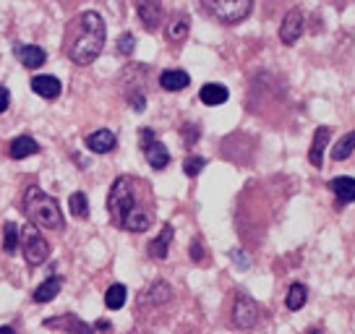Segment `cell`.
<instances>
[{
    "label": "cell",
    "instance_id": "6da1fadb",
    "mask_svg": "<svg viewBox=\"0 0 355 334\" xmlns=\"http://www.w3.org/2000/svg\"><path fill=\"white\" fill-rule=\"evenodd\" d=\"M107 212L112 222L128 233H144L155 225V212L139 201V180L131 175H121L112 183L107 193Z\"/></svg>",
    "mask_w": 355,
    "mask_h": 334
},
{
    "label": "cell",
    "instance_id": "7a4b0ae2",
    "mask_svg": "<svg viewBox=\"0 0 355 334\" xmlns=\"http://www.w3.org/2000/svg\"><path fill=\"white\" fill-rule=\"evenodd\" d=\"M105 37H107V26L100 13H78L66 32V55L76 66H92L105 47Z\"/></svg>",
    "mask_w": 355,
    "mask_h": 334
},
{
    "label": "cell",
    "instance_id": "3957f363",
    "mask_svg": "<svg viewBox=\"0 0 355 334\" xmlns=\"http://www.w3.org/2000/svg\"><path fill=\"white\" fill-rule=\"evenodd\" d=\"M24 214L34 227H44V230H63L66 227L58 199L44 193L40 186H29L24 191Z\"/></svg>",
    "mask_w": 355,
    "mask_h": 334
},
{
    "label": "cell",
    "instance_id": "277c9868",
    "mask_svg": "<svg viewBox=\"0 0 355 334\" xmlns=\"http://www.w3.org/2000/svg\"><path fill=\"white\" fill-rule=\"evenodd\" d=\"M204 11L220 24H241L248 19V13L254 11V0H201Z\"/></svg>",
    "mask_w": 355,
    "mask_h": 334
},
{
    "label": "cell",
    "instance_id": "5b68a950",
    "mask_svg": "<svg viewBox=\"0 0 355 334\" xmlns=\"http://www.w3.org/2000/svg\"><path fill=\"white\" fill-rule=\"evenodd\" d=\"M230 319H233L235 329H254L261 322V306L248 295L243 290L235 292V301H233V311H230Z\"/></svg>",
    "mask_w": 355,
    "mask_h": 334
},
{
    "label": "cell",
    "instance_id": "8992f818",
    "mask_svg": "<svg viewBox=\"0 0 355 334\" xmlns=\"http://www.w3.org/2000/svg\"><path fill=\"white\" fill-rule=\"evenodd\" d=\"M21 235H24V258H26V264H29V267L44 264L47 256H50V243L44 240V235L37 233L34 225L21 227Z\"/></svg>",
    "mask_w": 355,
    "mask_h": 334
},
{
    "label": "cell",
    "instance_id": "52a82bcc",
    "mask_svg": "<svg viewBox=\"0 0 355 334\" xmlns=\"http://www.w3.org/2000/svg\"><path fill=\"white\" fill-rule=\"evenodd\" d=\"M139 141H141V152H144L149 167L165 170V167L170 165V152H167V146L162 144V141H157V136L152 134L149 128H141V131H139Z\"/></svg>",
    "mask_w": 355,
    "mask_h": 334
},
{
    "label": "cell",
    "instance_id": "ba28073f",
    "mask_svg": "<svg viewBox=\"0 0 355 334\" xmlns=\"http://www.w3.org/2000/svg\"><path fill=\"white\" fill-rule=\"evenodd\" d=\"M303 29H306V16H303V11L300 8H290L285 13V19H282V24H279V42L288 47L295 45L300 39V34H303Z\"/></svg>",
    "mask_w": 355,
    "mask_h": 334
},
{
    "label": "cell",
    "instance_id": "9c48e42d",
    "mask_svg": "<svg viewBox=\"0 0 355 334\" xmlns=\"http://www.w3.org/2000/svg\"><path fill=\"white\" fill-rule=\"evenodd\" d=\"M136 13L144 24V29L157 32L165 21V6L162 0H136Z\"/></svg>",
    "mask_w": 355,
    "mask_h": 334
},
{
    "label": "cell",
    "instance_id": "30bf717a",
    "mask_svg": "<svg viewBox=\"0 0 355 334\" xmlns=\"http://www.w3.org/2000/svg\"><path fill=\"white\" fill-rule=\"evenodd\" d=\"M44 326L47 329H60V332H68V334H94V329L87 322H81L76 313L50 316V319H44Z\"/></svg>",
    "mask_w": 355,
    "mask_h": 334
},
{
    "label": "cell",
    "instance_id": "8fae6325",
    "mask_svg": "<svg viewBox=\"0 0 355 334\" xmlns=\"http://www.w3.org/2000/svg\"><path fill=\"white\" fill-rule=\"evenodd\" d=\"M329 139H332V128L329 125H319L313 131V141H311V149H309V162L313 167L324 165V149L329 146Z\"/></svg>",
    "mask_w": 355,
    "mask_h": 334
},
{
    "label": "cell",
    "instance_id": "7c38bea8",
    "mask_svg": "<svg viewBox=\"0 0 355 334\" xmlns=\"http://www.w3.org/2000/svg\"><path fill=\"white\" fill-rule=\"evenodd\" d=\"M327 188L334 193V199H337V209H343L345 204H353L355 201V178H350V175L332 178Z\"/></svg>",
    "mask_w": 355,
    "mask_h": 334
},
{
    "label": "cell",
    "instance_id": "4fadbf2b",
    "mask_svg": "<svg viewBox=\"0 0 355 334\" xmlns=\"http://www.w3.org/2000/svg\"><path fill=\"white\" fill-rule=\"evenodd\" d=\"M13 55L19 58V63L24 68H40L47 63V53L37 45H24V42H19V45H13Z\"/></svg>",
    "mask_w": 355,
    "mask_h": 334
},
{
    "label": "cell",
    "instance_id": "5bb4252c",
    "mask_svg": "<svg viewBox=\"0 0 355 334\" xmlns=\"http://www.w3.org/2000/svg\"><path fill=\"white\" fill-rule=\"evenodd\" d=\"M87 146L89 152H94V155H107L118 146V139H115L110 128H100V131H92L87 136Z\"/></svg>",
    "mask_w": 355,
    "mask_h": 334
},
{
    "label": "cell",
    "instance_id": "9a60e30c",
    "mask_svg": "<svg viewBox=\"0 0 355 334\" xmlns=\"http://www.w3.org/2000/svg\"><path fill=\"white\" fill-rule=\"evenodd\" d=\"M173 235H175L173 225L165 222V225H162V230H159V235H157L152 243L146 245L149 256L155 258V261H162V258H167V251H170V243H173Z\"/></svg>",
    "mask_w": 355,
    "mask_h": 334
},
{
    "label": "cell",
    "instance_id": "2e32d148",
    "mask_svg": "<svg viewBox=\"0 0 355 334\" xmlns=\"http://www.w3.org/2000/svg\"><path fill=\"white\" fill-rule=\"evenodd\" d=\"M170 301H173V288H170V282H165V279H157L155 285L139 298V303H144V306H162V303H170Z\"/></svg>",
    "mask_w": 355,
    "mask_h": 334
},
{
    "label": "cell",
    "instance_id": "e0dca14e",
    "mask_svg": "<svg viewBox=\"0 0 355 334\" xmlns=\"http://www.w3.org/2000/svg\"><path fill=\"white\" fill-rule=\"evenodd\" d=\"M227 97H230V91H227L225 84H214V81H209V84H204V87L199 89V100L204 102L207 107H220V105L227 102Z\"/></svg>",
    "mask_w": 355,
    "mask_h": 334
},
{
    "label": "cell",
    "instance_id": "ac0fdd59",
    "mask_svg": "<svg viewBox=\"0 0 355 334\" xmlns=\"http://www.w3.org/2000/svg\"><path fill=\"white\" fill-rule=\"evenodd\" d=\"M191 84V76L180 68H170V71H162L159 73V87L165 91H183Z\"/></svg>",
    "mask_w": 355,
    "mask_h": 334
},
{
    "label": "cell",
    "instance_id": "d6986e66",
    "mask_svg": "<svg viewBox=\"0 0 355 334\" xmlns=\"http://www.w3.org/2000/svg\"><path fill=\"white\" fill-rule=\"evenodd\" d=\"M32 91L37 97H44V100H55L58 94L63 91V87H60V81L55 76H34Z\"/></svg>",
    "mask_w": 355,
    "mask_h": 334
},
{
    "label": "cell",
    "instance_id": "ffe728a7",
    "mask_svg": "<svg viewBox=\"0 0 355 334\" xmlns=\"http://www.w3.org/2000/svg\"><path fill=\"white\" fill-rule=\"evenodd\" d=\"M60 288H63V279L58 277V274H50V277L44 279L42 285H37V290L32 292L34 303H50L58 292H60Z\"/></svg>",
    "mask_w": 355,
    "mask_h": 334
},
{
    "label": "cell",
    "instance_id": "44dd1931",
    "mask_svg": "<svg viewBox=\"0 0 355 334\" xmlns=\"http://www.w3.org/2000/svg\"><path fill=\"white\" fill-rule=\"evenodd\" d=\"M8 155H11L13 159H26V157L40 155V144L34 141L32 136H19V139H13L11 146H8Z\"/></svg>",
    "mask_w": 355,
    "mask_h": 334
},
{
    "label": "cell",
    "instance_id": "7402d4cb",
    "mask_svg": "<svg viewBox=\"0 0 355 334\" xmlns=\"http://www.w3.org/2000/svg\"><path fill=\"white\" fill-rule=\"evenodd\" d=\"M306 303H309V288H306L303 282H293L288 288V295H285L288 311H300Z\"/></svg>",
    "mask_w": 355,
    "mask_h": 334
},
{
    "label": "cell",
    "instance_id": "603a6c76",
    "mask_svg": "<svg viewBox=\"0 0 355 334\" xmlns=\"http://www.w3.org/2000/svg\"><path fill=\"white\" fill-rule=\"evenodd\" d=\"M189 29H191V19L186 13H178L175 19L167 24V39L170 42H183L189 37Z\"/></svg>",
    "mask_w": 355,
    "mask_h": 334
},
{
    "label": "cell",
    "instance_id": "cb8c5ba5",
    "mask_svg": "<svg viewBox=\"0 0 355 334\" xmlns=\"http://www.w3.org/2000/svg\"><path fill=\"white\" fill-rule=\"evenodd\" d=\"M19 243H21V227L16 222H6V227H3V251L16 254Z\"/></svg>",
    "mask_w": 355,
    "mask_h": 334
},
{
    "label": "cell",
    "instance_id": "d4e9b609",
    "mask_svg": "<svg viewBox=\"0 0 355 334\" xmlns=\"http://www.w3.org/2000/svg\"><path fill=\"white\" fill-rule=\"evenodd\" d=\"M125 298H128L125 285H110L107 292H105V306H107L110 311H121L123 306H125Z\"/></svg>",
    "mask_w": 355,
    "mask_h": 334
},
{
    "label": "cell",
    "instance_id": "484cf974",
    "mask_svg": "<svg viewBox=\"0 0 355 334\" xmlns=\"http://www.w3.org/2000/svg\"><path fill=\"white\" fill-rule=\"evenodd\" d=\"M353 152H355V131H350V134H345L343 139L332 146V159L334 162H343V159H347Z\"/></svg>",
    "mask_w": 355,
    "mask_h": 334
},
{
    "label": "cell",
    "instance_id": "4316f807",
    "mask_svg": "<svg viewBox=\"0 0 355 334\" xmlns=\"http://www.w3.org/2000/svg\"><path fill=\"white\" fill-rule=\"evenodd\" d=\"M68 206H71V214H73L76 220H87V217H89V199H87V193H81V191L71 193V199H68Z\"/></svg>",
    "mask_w": 355,
    "mask_h": 334
},
{
    "label": "cell",
    "instance_id": "83f0119b",
    "mask_svg": "<svg viewBox=\"0 0 355 334\" xmlns=\"http://www.w3.org/2000/svg\"><path fill=\"white\" fill-rule=\"evenodd\" d=\"M204 167H207V159H204V157H189V159L183 162V173H186L189 178H196Z\"/></svg>",
    "mask_w": 355,
    "mask_h": 334
},
{
    "label": "cell",
    "instance_id": "f1b7e54d",
    "mask_svg": "<svg viewBox=\"0 0 355 334\" xmlns=\"http://www.w3.org/2000/svg\"><path fill=\"white\" fill-rule=\"evenodd\" d=\"M133 50H136V37H133L131 32H125L121 39H118V53L128 58V55H133Z\"/></svg>",
    "mask_w": 355,
    "mask_h": 334
},
{
    "label": "cell",
    "instance_id": "f546056e",
    "mask_svg": "<svg viewBox=\"0 0 355 334\" xmlns=\"http://www.w3.org/2000/svg\"><path fill=\"white\" fill-rule=\"evenodd\" d=\"M180 134L186 136V144L191 146V144H196V139L201 136V128L196 125V123H186V125L180 128Z\"/></svg>",
    "mask_w": 355,
    "mask_h": 334
},
{
    "label": "cell",
    "instance_id": "4dcf8cb0",
    "mask_svg": "<svg viewBox=\"0 0 355 334\" xmlns=\"http://www.w3.org/2000/svg\"><path fill=\"white\" fill-rule=\"evenodd\" d=\"M204 258H207V254H204V243L196 238V240L191 243V261H193V264H201Z\"/></svg>",
    "mask_w": 355,
    "mask_h": 334
},
{
    "label": "cell",
    "instance_id": "1f68e13d",
    "mask_svg": "<svg viewBox=\"0 0 355 334\" xmlns=\"http://www.w3.org/2000/svg\"><path fill=\"white\" fill-rule=\"evenodd\" d=\"M128 102H131V107L136 112H144L146 110V97L141 94V91H131V94H128Z\"/></svg>",
    "mask_w": 355,
    "mask_h": 334
},
{
    "label": "cell",
    "instance_id": "d6a6232c",
    "mask_svg": "<svg viewBox=\"0 0 355 334\" xmlns=\"http://www.w3.org/2000/svg\"><path fill=\"white\" fill-rule=\"evenodd\" d=\"M230 256L235 258V264H238V267H243V269L251 267V261H248V256H243V251H241V248H233V251H230Z\"/></svg>",
    "mask_w": 355,
    "mask_h": 334
},
{
    "label": "cell",
    "instance_id": "836d02e7",
    "mask_svg": "<svg viewBox=\"0 0 355 334\" xmlns=\"http://www.w3.org/2000/svg\"><path fill=\"white\" fill-rule=\"evenodd\" d=\"M8 105H11V91L6 87H0V115L8 110Z\"/></svg>",
    "mask_w": 355,
    "mask_h": 334
},
{
    "label": "cell",
    "instance_id": "e575fe53",
    "mask_svg": "<svg viewBox=\"0 0 355 334\" xmlns=\"http://www.w3.org/2000/svg\"><path fill=\"white\" fill-rule=\"evenodd\" d=\"M94 329H97V332H100V329H102V332H107V329H110V324H107V322H97V324H94Z\"/></svg>",
    "mask_w": 355,
    "mask_h": 334
},
{
    "label": "cell",
    "instance_id": "d590c367",
    "mask_svg": "<svg viewBox=\"0 0 355 334\" xmlns=\"http://www.w3.org/2000/svg\"><path fill=\"white\" fill-rule=\"evenodd\" d=\"M0 334H16V329H11V326H0Z\"/></svg>",
    "mask_w": 355,
    "mask_h": 334
},
{
    "label": "cell",
    "instance_id": "8d00e7d4",
    "mask_svg": "<svg viewBox=\"0 0 355 334\" xmlns=\"http://www.w3.org/2000/svg\"><path fill=\"white\" fill-rule=\"evenodd\" d=\"M306 334H324V329H319V326H311V329Z\"/></svg>",
    "mask_w": 355,
    "mask_h": 334
}]
</instances>
